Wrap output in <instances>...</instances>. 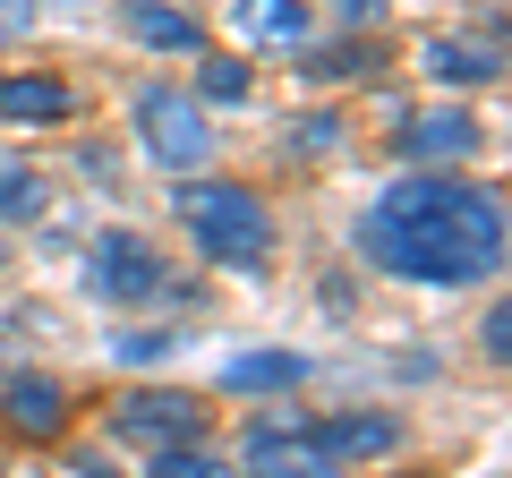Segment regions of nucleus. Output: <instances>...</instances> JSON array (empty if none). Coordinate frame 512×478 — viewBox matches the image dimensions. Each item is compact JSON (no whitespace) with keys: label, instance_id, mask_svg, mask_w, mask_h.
<instances>
[{"label":"nucleus","instance_id":"obj_25","mask_svg":"<svg viewBox=\"0 0 512 478\" xmlns=\"http://www.w3.org/2000/svg\"><path fill=\"white\" fill-rule=\"evenodd\" d=\"M0 265H9V257H0Z\"/></svg>","mask_w":512,"mask_h":478},{"label":"nucleus","instance_id":"obj_20","mask_svg":"<svg viewBox=\"0 0 512 478\" xmlns=\"http://www.w3.org/2000/svg\"><path fill=\"white\" fill-rule=\"evenodd\" d=\"M512 350V308H487V359H504Z\"/></svg>","mask_w":512,"mask_h":478},{"label":"nucleus","instance_id":"obj_8","mask_svg":"<svg viewBox=\"0 0 512 478\" xmlns=\"http://www.w3.org/2000/svg\"><path fill=\"white\" fill-rule=\"evenodd\" d=\"M0 419L18 427L26 444H52L60 427H69V385H60V376H9V393H0Z\"/></svg>","mask_w":512,"mask_h":478},{"label":"nucleus","instance_id":"obj_10","mask_svg":"<svg viewBox=\"0 0 512 478\" xmlns=\"http://www.w3.org/2000/svg\"><path fill=\"white\" fill-rule=\"evenodd\" d=\"M316 444H325L333 461H359V453H393L402 444V419L393 410H359V419H325V427H308Z\"/></svg>","mask_w":512,"mask_h":478},{"label":"nucleus","instance_id":"obj_15","mask_svg":"<svg viewBox=\"0 0 512 478\" xmlns=\"http://www.w3.org/2000/svg\"><path fill=\"white\" fill-rule=\"evenodd\" d=\"M43 205H52V197H43V180L18 163V154H0V222H35Z\"/></svg>","mask_w":512,"mask_h":478},{"label":"nucleus","instance_id":"obj_7","mask_svg":"<svg viewBox=\"0 0 512 478\" xmlns=\"http://www.w3.org/2000/svg\"><path fill=\"white\" fill-rule=\"evenodd\" d=\"M478 154V120L470 111H419L402 129V163L410 171H453V163H470Z\"/></svg>","mask_w":512,"mask_h":478},{"label":"nucleus","instance_id":"obj_23","mask_svg":"<svg viewBox=\"0 0 512 478\" xmlns=\"http://www.w3.org/2000/svg\"><path fill=\"white\" fill-rule=\"evenodd\" d=\"M367 9H376V0H342V18H367Z\"/></svg>","mask_w":512,"mask_h":478},{"label":"nucleus","instance_id":"obj_3","mask_svg":"<svg viewBox=\"0 0 512 478\" xmlns=\"http://www.w3.org/2000/svg\"><path fill=\"white\" fill-rule=\"evenodd\" d=\"M137 129H146V154H154L163 171H205V163H214V120H205V94L146 86V94H137Z\"/></svg>","mask_w":512,"mask_h":478},{"label":"nucleus","instance_id":"obj_22","mask_svg":"<svg viewBox=\"0 0 512 478\" xmlns=\"http://www.w3.org/2000/svg\"><path fill=\"white\" fill-rule=\"evenodd\" d=\"M26 18H35L26 0H0V43H9V35H26Z\"/></svg>","mask_w":512,"mask_h":478},{"label":"nucleus","instance_id":"obj_24","mask_svg":"<svg viewBox=\"0 0 512 478\" xmlns=\"http://www.w3.org/2000/svg\"><path fill=\"white\" fill-rule=\"evenodd\" d=\"M77 478H120V470H103V461H94V470H77Z\"/></svg>","mask_w":512,"mask_h":478},{"label":"nucleus","instance_id":"obj_12","mask_svg":"<svg viewBox=\"0 0 512 478\" xmlns=\"http://www.w3.org/2000/svg\"><path fill=\"white\" fill-rule=\"evenodd\" d=\"M77 86L69 77H0V120H69Z\"/></svg>","mask_w":512,"mask_h":478},{"label":"nucleus","instance_id":"obj_9","mask_svg":"<svg viewBox=\"0 0 512 478\" xmlns=\"http://www.w3.org/2000/svg\"><path fill=\"white\" fill-rule=\"evenodd\" d=\"M427 77H444V86H495L504 77V43H470V35H436L427 43Z\"/></svg>","mask_w":512,"mask_h":478},{"label":"nucleus","instance_id":"obj_14","mask_svg":"<svg viewBox=\"0 0 512 478\" xmlns=\"http://www.w3.org/2000/svg\"><path fill=\"white\" fill-rule=\"evenodd\" d=\"M299 376H308L299 350H248V359L222 368V385H231V393H282V385H299Z\"/></svg>","mask_w":512,"mask_h":478},{"label":"nucleus","instance_id":"obj_6","mask_svg":"<svg viewBox=\"0 0 512 478\" xmlns=\"http://www.w3.org/2000/svg\"><path fill=\"white\" fill-rule=\"evenodd\" d=\"M94 291L103 299H154L163 291V257L137 231H103L94 239Z\"/></svg>","mask_w":512,"mask_h":478},{"label":"nucleus","instance_id":"obj_4","mask_svg":"<svg viewBox=\"0 0 512 478\" xmlns=\"http://www.w3.org/2000/svg\"><path fill=\"white\" fill-rule=\"evenodd\" d=\"M214 410L197 393H171V385H137L111 402V436L120 444H146V453H171V444H197Z\"/></svg>","mask_w":512,"mask_h":478},{"label":"nucleus","instance_id":"obj_18","mask_svg":"<svg viewBox=\"0 0 512 478\" xmlns=\"http://www.w3.org/2000/svg\"><path fill=\"white\" fill-rule=\"evenodd\" d=\"M205 94L214 103H239L248 94V60H205Z\"/></svg>","mask_w":512,"mask_h":478},{"label":"nucleus","instance_id":"obj_17","mask_svg":"<svg viewBox=\"0 0 512 478\" xmlns=\"http://www.w3.org/2000/svg\"><path fill=\"white\" fill-rule=\"evenodd\" d=\"M154 478H239V470L214 461L205 444H171V453H154Z\"/></svg>","mask_w":512,"mask_h":478},{"label":"nucleus","instance_id":"obj_16","mask_svg":"<svg viewBox=\"0 0 512 478\" xmlns=\"http://www.w3.org/2000/svg\"><path fill=\"white\" fill-rule=\"evenodd\" d=\"M376 69V52L367 43H333V52H308V77L316 86H350V77H367Z\"/></svg>","mask_w":512,"mask_h":478},{"label":"nucleus","instance_id":"obj_19","mask_svg":"<svg viewBox=\"0 0 512 478\" xmlns=\"http://www.w3.org/2000/svg\"><path fill=\"white\" fill-rule=\"evenodd\" d=\"M111 350H120V368H154V359L171 350V333H120Z\"/></svg>","mask_w":512,"mask_h":478},{"label":"nucleus","instance_id":"obj_11","mask_svg":"<svg viewBox=\"0 0 512 478\" xmlns=\"http://www.w3.org/2000/svg\"><path fill=\"white\" fill-rule=\"evenodd\" d=\"M128 35L146 43V52H205V26L180 18V9H163V0H128Z\"/></svg>","mask_w":512,"mask_h":478},{"label":"nucleus","instance_id":"obj_1","mask_svg":"<svg viewBox=\"0 0 512 478\" xmlns=\"http://www.w3.org/2000/svg\"><path fill=\"white\" fill-rule=\"evenodd\" d=\"M359 248L402 282H487L504 274V197L453 171H410L359 214Z\"/></svg>","mask_w":512,"mask_h":478},{"label":"nucleus","instance_id":"obj_2","mask_svg":"<svg viewBox=\"0 0 512 478\" xmlns=\"http://www.w3.org/2000/svg\"><path fill=\"white\" fill-rule=\"evenodd\" d=\"M171 205H180L188 239H197L214 265H239V274H248V265L274 257V205L256 197L248 180H188Z\"/></svg>","mask_w":512,"mask_h":478},{"label":"nucleus","instance_id":"obj_13","mask_svg":"<svg viewBox=\"0 0 512 478\" xmlns=\"http://www.w3.org/2000/svg\"><path fill=\"white\" fill-rule=\"evenodd\" d=\"M231 18H239V35H248V43H282V52L308 43V9H299V0H239Z\"/></svg>","mask_w":512,"mask_h":478},{"label":"nucleus","instance_id":"obj_5","mask_svg":"<svg viewBox=\"0 0 512 478\" xmlns=\"http://www.w3.org/2000/svg\"><path fill=\"white\" fill-rule=\"evenodd\" d=\"M248 478H342V461L308 436V427H256L248 436Z\"/></svg>","mask_w":512,"mask_h":478},{"label":"nucleus","instance_id":"obj_21","mask_svg":"<svg viewBox=\"0 0 512 478\" xmlns=\"http://www.w3.org/2000/svg\"><path fill=\"white\" fill-rule=\"evenodd\" d=\"M333 137H342L333 120H308V129H299V146H308V154H333Z\"/></svg>","mask_w":512,"mask_h":478}]
</instances>
